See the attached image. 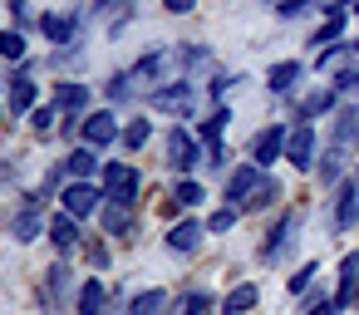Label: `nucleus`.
Instances as JSON below:
<instances>
[{
	"label": "nucleus",
	"instance_id": "f704fd0d",
	"mask_svg": "<svg viewBox=\"0 0 359 315\" xmlns=\"http://www.w3.org/2000/svg\"><path fill=\"white\" fill-rule=\"evenodd\" d=\"M148 138H153V119H128L118 143H123L128 153H138V148H148Z\"/></svg>",
	"mask_w": 359,
	"mask_h": 315
},
{
	"label": "nucleus",
	"instance_id": "37998d69",
	"mask_svg": "<svg viewBox=\"0 0 359 315\" xmlns=\"http://www.w3.org/2000/svg\"><path fill=\"white\" fill-rule=\"evenodd\" d=\"M300 315H339V310H334V300H325L320 290H310L305 305H300Z\"/></svg>",
	"mask_w": 359,
	"mask_h": 315
},
{
	"label": "nucleus",
	"instance_id": "4c0bfd02",
	"mask_svg": "<svg viewBox=\"0 0 359 315\" xmlns=\"http://www.w3.org/2000/svg\"><path fill=\"white\" fill-rule=\"evenodd\" d=\"M236 222H241V207H217V212L207 217V236H226Z\"/></svg>",
	"mask_w": 359,
	"mask_h": 315
},
{
	"label": "nucleus",
	"instance_id": "bb28decb",
	"mask_svg": "<svg viewBox=\"0 0 359 315\" xmlns=\"http://www.w3.org/2000/svg\"><path fill=\"white\" fill-rule=\"evenodd\" d=\"M349 65H359V55H354V45H330V50H320L315 55V74H339V69H349Z\"/></svg>",
	"mask_w": 359,
	"mask_h": 315
},
{
	"label": "nucleus",
	"instance_id": "de8ad7c7",
	"mask_svg": "<svg viewBox=\"0 0 359 315\" xmlns=\"http://www.w3.org/2000/svg\"><path fill=\"white\" fill-rule=\"evenodd\" d=\"M163 11H168V15H192L197 0H163Z\"/></svg>",
	"mask_w": 359,
	"mask_h": 315
},
{
	"label": "nucleus",
	"instance_id": "c03bdc74",
	"mask_svg": "<svg viewBox=\"0 0 359 315\" xmlns=\"http://www.w3.org/2000/svg\"><path fill=\"white\" fill-rule=\"evenodd\" d=\"M128 305H133V295H123V286H109V305H104V315H128Z\"/></svg>",
	"mask_w": 359,
	"mask_h": 315
},
{
	"label": "nucleus",
	"instance_id": "f3484780",
	"mask_svg": "<svg viewBox=\"0 0 359 315\" xmlns=\"http://www.w3.org/2000/svg\"><path fill=\"white\" fill-rule=\"evenodd\" d=\"M6 84H11V94H6V109H11V114H20V119H30V114L40 109V84H35L30 74H20V69H15Z\"/></svg>",
	"mask_w": 359,
	"mask_h": 315
},
{
	"label": "nucleus",
	"instance_id": "39448f33",
	"mask_svg": "<svg viewBox=\"0 0 359 315\" xmlns=\"http://www.w3.org/2000/svg\"><path fill=\"white\" fill-rule=\"evenodd\" d=\"M148 104H153V114L192 119V109H197V89H192V79H172V84H158V89L148 94Z\"/></svg>",
	"mask_w": 359,
	"mask_h": 315
},
{
	"label": "nucleus",
	"instance_id": "2f4dec72",
	"mask_svg": "<svg viewBox=\"0 0 359 315\" xmlns=\"http://www.w3.org/2000/svg\"><path fill=\"white\" fill-rule=\"evenodd\" d=\"M344 30H349V15H339V20H320V25L310 30V50H330V45H339Z\"/></svg>",
	"mask_w": 359,
	"mask_h": 315
},
{
	"label": "nucleus",
	"instance_id": "3c124183",
	"mask_svg": "<svg viewBox=\"0 0 359 315\" xmlns=\"http://www.w3.org/2000/svg\"><path fill=\"white\" fill-rule=\"evenodd\" d=\"M349 11H354V15H359V0H354V6H349Z\"/></svg>",
	"mask_w": 359,
	"mask_h": 315
},
{
	"label": "nucleus",
	"instance_id": "f257e3e1",
	"mask_svg": "<svg viewBox=\"0 0 359 315\" xmlns=\"http://www.w3.org/2000/svg\"><path fill=\"white\" fill-rule=\"evenodd\" d=\"M163 163H168L172 173L192 177V168H197V163H207V143H202L187 123H172V128H168V138H163Z\"/></svg>",
	"mask_w": 359,
	"mask_h": 315
},
{
	"label": "nucleus",
	"instance_id": "a211bd4d",
	"mask_svg": "<svg viewBox=\"0 0 359 315\" xmlns=\"http://www.w3.org/2000/svg\"><path fill=\"white\" fill-rule=\"evenodd\" d=\"M104 173V163H99V148H89V143H74L69 153H65V177L69 182H94Z\"/></svg>",
	"mask_w": 359,
	"mask_h": 315
},
{
	"label": "nucleus",
	"instance_id": "9d476101",
	"mask_svg": "<svg viewBox=\"0 0 359 315\" xmlns=\"http://www.w3.org/2000/svg\"><path fill=\"white\" fill-rule=\"evenodd\" d=\"M45 236H50V246L60 251V261H74V256H79V246H84V222H79V217H69V212H55Z\"/></svg>",
	"mask_w": 359,
	"mask_h": 315
},
{
	"label": "nucleus",
	"instance_id": "c756f323",
	"mask_svg": "<svg viewBox=\"0 0 359 315\" xmlns=\"http://www.w3.org/2000/svg\"><path fill=\"white\" fill-rule=\"evenodd\" d=\"M0 60H11L15 69L30 60V40H25V30H15V25H11V30H0Z\"/></svg>",
	"mask_w": 359,
	"mask_h": 315
},
{
	"label": "nucleus",
	"instance_id": "2eb2a0df",
	"mask_svg": "<svg viewBox=\"0 0 359 315\" xmlns=\"http://www.w3.org/2000/svg\"><path fill=\"white\" fill-rule=\"evenodd\" d=\"M339 104H344V99H339V94H334L330 84H315V89H310V94H305V99L295 104V119H300V123H315V119H334V114H339Z\"/></svg>",
	"mask_w": 359,
	"mask_h": 315
},
{
	"label": "nucleus",
	"instance_id": "1a4fd4ad",
	"mask_svg": "<svg viewBox=\"0 0 359 315\" xmlns=\"http://www.w3.org/2000/svg\"><path fill=\"white\" fill-rule=\"evenodd\" d=\"M99 207H104V187L99 182H65L60 187V212H69V217H99Z\"/></svg>",
	"mask_w": 359,
	"mask_h": 315
},
{
	"label": "nucleus",
	"instance_id": "72a5a7b5",
	"mask_svg": "<svg viewBox=\"0 0 359 315\" xmlns=\"http://www.w3.org/2000/svg\"><path fill=\"white\" fill-rule=\"evenodd\" d=\"M99 11H104V25H109V35H118V30L133 20V0H99Z\"/></svg>",
	"mask_w": 359,
	"mask_h": 315
},
{
	"label": "nucleus",
	"instance_id": "6e6552de",
	"mask_svg": "<svg viewBox=\"0 0 359 315\" xmlns=\"http://www.w3.org/2000/svg\"><path fill=\"white\" fill-rule=\"evenodd\" d=\"M266 177H271V173H261L251 158H246V163H236V168L226 173V182H222V207H241V202H246Z\"/></svg>",
	"mask_w": 359,
	"mask_h": 315
},
{
	"label": "nucleus",
	"instance_id": "f8f14e48",
	"mask_svg": "<svg viewBox=\"0 0 359 315\" xmlns=\"http://www.w3.org/2000/svg\"><path fill=\"white\" fill-rule=\"evenodd\" d=\"M202 241H207V222H202V217H192V212H187V217H177V222L168 227V251H172V256H197V251H202Z\"/></svg>",
	"mask_w": 359,
	"mask_h": 315
},
{
	"label": "nucleus",
	"instance_id": "a19ab883",
	"mask_svg": "<svg viewBox=\"0 0 359 315\" xmlns=\"http://www.w3.org/2000/svg\"><path fill=\"white\" fill-rule=\"evenodd\" d=\"M315 271H320V266H315V256H310L305 266H295V271H290V281H285V286H290V295H305V290L315 286Z\"/></svg>",
	"mask_w": 359,
	"mask_h": 315
},
{
	"label": "nucleus",
	"instance_id": "c9c22d12",
	"mask_svg": "<svg viewBox=\"0 0 359 315\" xmlns=\"http://www.w3.org/2000/svg\"><path fill=\"white\" fill-rule=\"evenodd\" d=\"M55 119H65V114H60L55 104H40V109L30 114V133H35V138H50V133H60V123H55Z\"/></svg>",
	"mask_w": 359,
	"mask_h": 315
},
{
	"label": "nucleus",
	"instance_id": "58836bf2",
	"mask_svg": "<svg viewBox=\"0 0 359 315\" xmlns=\"http://www.w3.org/2000/svg\"><path fill=\"white\" fill-rule=\"evenodd\" d=\"M50 69H55V74H69V69H84V50H79V45H69V50H55V60H50Z\"/></svg>",
	"mask_w": 359,
	"mask_h": 315
},
{
	"label": "nucleus",
	"instance_id": "20e7f679",
	"mask_svg": "<svg viewBox=\"0 0 359 315\" xmlns=\"http://www.w3.org/2000/svg\"><path fill=\"white\" fill-rule=\"evenodd\" d=\"M295 232H300V212L285 207V212L276 217V227H266V236H261V246H256V261L280 266V261L290 256V246H295Z\"/></svg>",
	"mask_w": 359,
	"mask_h": 315
},
{
	"label": "nucleus",
	"instance_id": "473e14b6",
	"mask_svg": "<svg viewBox=\"0 0 359 315\" xmlns=\"http://www.w3.org/2000/svg\"><path fill=\"white\" fill-rule=\"evenodd\" d=\"M128 315H168V290H163V286L138 290V295H133V305H128Z\"/></svg>",
	"mask_w": 359,
	"mask_h": 315
},
{
	"label": "nucleus",
	"instance_id": "603ef678",
	"mask_svg": "<svg viewBox=\"0 0 359 315\" xmlns=\"http://www.w3.org/2000/svg\"><path fill=\"white\" fill-rule=\"evenodd\" d=\"M0 119H6V104H0Z\"/></svg>",
	"mask_w": 359,
	"mask_h": 315
},
{
	"label": "nucleus",
	"instance_id": "79ce46f5",
	"mask_svg": "<svg viewBox=\"0 0 359 315\" xmlns=\"http://www.w3.org/2000/svg\"><path fill=\"white\" fill-rule=\"evenodd\" d=\"M6 6H11V15H15V30L40 25V15H35V6H30V0H6Z\"/></svg>",
	"mask_w": 359,
	"mask_h": 315
},
{
	"label": "nucleus",
	"instance_id": "cd10ccee",
	"mask_svg": "<svg viewBox=\"0 0 359 315\" xmlns=\"http://www.w3.org/2000/svg\"><path fill=\"white\" fill-rule=\"evenodd\" d=\"M172 202H177V212H197V207L207 202V187H202L197 177H177V182H172Z\"/></svg>",
	"mask_w": 359,
	"mask_h": 315
},
{
	"label": "nucleus",
	"instance_id": "aec40b11",
	"mask_svg": "<svg viewBox=\"0 0 359 315\" xmlns=\"http://www.w3.org/2000/svg\"><path fill=\"white\" fill-rule=\"evenodd\" d=\"M89 99H94V94H89V84H84V79H60V84H55V109H60V114L84 119V114H94V109H89Z\"/></svg>",
	"mask_w": 359,
	"mask_h": 315
},
{
	"label": "nucleus",
	"instance_id": "a878e982",
	"mask_svg": "<svg viewBox=\"0 0 359 315\" xmlns=\"http://www.w3.org/2000/svg\"><path fill=\"white\" fill-rule=\"evenodd\" d=\"M104 305H109V286H104L99 276L79 281V295H74V315H104Z\"/></svg>",
	"mask_w": 359,
	"mask_h": 315
},
{
	"label": "nucleus",
	"instance_id": "864d4df0",
	"mask_svg": "<svg viewBox=\"0 0 359 315\" xmlns=\"http://www.w3.org/2000/svg\"><path fill=\"white\" fill-rule=\"evenodd\" d=\"M354 55H359V40H354Z\"/></svg>",
	"mask_w": 359,
	"mask_h": 315
},
{
	"label": "nucleus",
	"instance_id": "7ed1b4c3",
	"mask_svg": "<svg viewBox=\"0 0 359 315\" xmlns=\"http://www.w3.org/2000/svg\"><path fill=\"white\" fill-rule=\"evenodd\" d=\"M74 295H79V286H74V266H69V261H55V266L45 271L35 300H40L50 315H65V310H74Z\"/></svg>",
	"mask_w": 359,
	"mask_h": 315
},
{
	"label": "nucleus",
	"instance_id": "dca6fc26",
	"mask_svg": "<svg viewBox=\"0 0 359 315\" xmlns=\"http://www.w3.org/2000/svg\"><path fill=\"white\" fill-rule=\"evenodd\" d=\"M55 50H69V45H79V15H60V11H45L40 15V25H35Z\"/></svg>",
	"mask_w": 359,
	"mask_h": 315
},
{
	"label": "nucleus",
	"instance_id": "7c9ffc66",
	"mask_svg": "<svg viewBox=\"0 0 359 315\" xmlns=\"http://www.w3.org/2000/svg\"><path fill=\"white\" fill-rule=\"evenodd\" d=\"M226 119H231V109H226V104H217V109H212L202 123H192V133H197V138L212 148V143H222V128H226Z\"/></svg>",
	"mask_w": 359,
	"mask_h": 315
},
{
	"label": "nucleus",
	"instance_id": "5701e85b",
	"mask_svg": "<svg viewBox=\"0 0 359 315\" xmlns=\"http://www.w3.org/2000/svg\"><path fill=\"white\" fill-rule=\"evenodd\" d=\"M349 173H354V163H349V153H344V148H325V153H320V163H315V177H320L325 187H339Z\"/></svg>",
	"mask_w": 359,
	"mask_h": 315
},
{
	"label": "nucleus",
	"instance_id": "a18cd8bd",
	"mask_svg": "<svg viewBox=\"0 0 359 315\" xmlns=\"http://www.w3.org/2000/svg\"><path fill=\"white\" fill-rule=\"evenodd\" d=\"M305 11H310V0H280V6H276V15H280V20H300Z\"/></svg>",
	"mask_w": 359,
	"mask_h": 315
},
{
	"label": "nucleus",
	"instance_id": "412c9836",
	"mask_svg": "<svg viewBox=\"0 0 359 315\" xmlns=\"http://www.w3.org/2000/svg\"><path fill=\"white\" fill-rule=\"evenodd\" d=\"M330 148H359V104H339V114L330 119Z\"/></svg>",
	"mask_w": 359,
	"mask_h": 315
},
{
	"label": "nucleus",
	"instance_id": "49530a36",
	"mask_svg": "<svg viewBox=\"0 0 359 315\" xmlns=\"http://www.w3.org/2000/svg\"><path fill=\"white\" fill-rule=\"evenodd\" d=\"M236 84H241V74H212V84H207V89H212V99H222V94H226V89H236Z\"/></svg>",
	"mask_w": 359,
	"mask_h": 315
},
{
	"label": "nucleus",
	"instance_id": "ddd939ff",
	"mask_svg": "<svg viewBox=\"0 0 359 315\" xmlns=\"http://www.w3.org/2000/svg\"><path fill=\"white\" fill-rule=\"evenodd\" d=\"M6 232L20 241V246H30V241H40L45 232H50V217L35 207V202H20L15 212H11V222H6Z\"/></svg>",
	"mask_w": 359,
	"mask_h": 315
},
{
	"label": "nucleus",
	"instance_id": "09e8293b",
	"mask_svg": "<svg viewBox=\"0 0 359 315\" xmlns=\"http://www.w3.org/2000/svg\"><path fill=\"white\" fill-rule=\"evenodd\" d=\"M349 104H359V74H354V94H349Z\"/></svg>",
	"mask_w": 359,
	"mask_h": 315
},
{
	"label": "nucleus",
	"instance_id": "423d86ee",
	"mask_svg": "<svg viewBox=\"0 0 359 315\" xmlns=\"http://www.w3.org/2000/svg\"><path fill=\"white\" fill-rule=\"evenodd\" d=\"M285 143H290V123H285V119H276L271 128H261V133L251 138V163H256L261 173H271V168L285 158Z\"/></svg>",
	"mask_w": 359,
	"mask_h": 315
},
{
	"label": "nucleus",
	"instance_id": "393cba45",
	"mask_svg": "<svg viewBox=\"0 0 359 315\" xmlns=\"http://www.w3.org/2000/svg\"><path fill=\"white\" fill-rule=\"evenodd\" d=\"M295 79H305V65H300V60H276L271 74H266V89H271L276 99H285V94L295 89Z\"/></svg>",
	"mask_w": 359,
	"mask_h": 315
},
{
	"label": "nucleus",
	"instance_id": "0eeeda50",
	"mask_svg": "<svg viewBox=\"0 0 359 315\" xmlns=\"http://www.w3.org/2000/svg\"><path fill=\"white\" fill-rule=\"evenodd\" d=\"M320 138H315V123H290V143H285V163L295 168V173H315V163H320Z\"/></svg>",
	"mask_w": 359,
	"mask_h": 315
},
{
	"label": "nucleus",
	"instance_id": "8fccbe9b",
	"mask_svg": "<svg viewBox=\"0 0 359 315\" xmlns=\"http://www.w3.org/2000/svg\"><path fill=\"white\" fill-rule=\"evenodd\" d=\"M354 182H359V158H354Z\"/></svg>",
	"mask_w": 359,
	"mask_h": 315
},
{
	"label": "nucleus",
	"instance_id": "4be33fe9",
	"mask_svg": "<svg viewBox=\"0 0 359 315\" xmlns=\"http://www.w3.org/2000/svg\"><path fill=\"white\" fill-rule=\"evenodd\" d=\"M256 305H261V286H256V281H236V286L217 300L222 315H251Z\"/></svg>",
	"mask_w": 359,
	"mask_h": 315
},
{
	"label": "nucleus",
	"instance_id": "c85d7f7f",
	"mask_svg": "<svg viewBox=\"0 0 359 315\" xmlns=\"http://www.w3.org/2000/svg\"><path fill=\"white\" fill-rule=\"evenodd\" d=\"M280 197H285V187H280L276 177H266V182H261V187H256V192H251V197L241 202V217H246V212H271V207H276Z\"/></svg>",
	"mask_w": 359,
	"mask_h": 315
},
{
	"label": "nucleus",
	"instance_id": "6ab92c4d",
	"mask_svg": "<svg viewBox=\"0 0 359 315\" xmlns=\"http://www.w3.org/2000/svg\"><path fill=\"white\" fill-rule=\"evenodd\" d=\"M99 232H104L109 241H128V236L138 232V217H133V207L104 202V207H99Z\"/></svg>",
	"mask_w": 359,
	"mask_h": 315
},
{
	"label": "nucleus",
	"instance_id": "9b49d317",
	"mask_svg": "<svg viewBox=\"0 0 359 315\" xmlns=\"http://www.w3.org/2000/svg\"><path fill=\"white\" fill-rule=\"evenodd\" d=\"M118 138H123V123H118L114 109H94V114H84V133H79V143H89V148H114Z\"/></svg>",
	"mask_w": 359,
	"mask_h": 315
},
{
	"label": "nucleus",
	"instance_id": "f03ea898",
	"mask_svg": "<svg viewBox=\"0 0 359 315\" xmlns=\"http://www.w3.org/2000/svg\"><path fill=\"white\" fill-rule=\"evenodd\" d=\"M99 187H104V202H118V207H138V202H143V177H138V168H128L123 158H109V163H104Z\"/></svg>",
	"mask_w": 359,
	"mask_h": 315
},
{
	"label": "nucleus",
	"instance_id": "4468645a",
	"mask_svg": "<svg viewBox=\"0 0 359 315\" xmlns=\"http://www.w3.org/2000/svg\"><path fill=\"white\" fill-rule=\"evenodd\" d=\"M330 222H334V232L344 236V232H354L359 227V182H354V173L334 187V207H330Z\"/></svg>",
	"mask_w": 359,
	"mask_h": 315
},
{
	"label": "nucleus",
	"instance_id": "ea45409f",
	"mask_svg": "<svg viewBox=\"0 0 359 315\" xmlns=\"http://www.w3.org/2000/svg\"><path fill=\"white\" fill-rule=\"evenodd\" d=\"M79 256H84L89 266H99V271H104V266H109V241H104V236H84Z\"/></svg>",
	"mask_w": 359,
	"mask_h": 315
},
{
	"label": "nucleus",
	"instance_id": "e433bc0d",
	"mask_svg": "<svg viewBox=\"0 0 359 315\" xmlns=\"http://www.w3.org/2000/svg\"><path fill=\"white\" fill-rule=\"evenodd\" d=\"M212 305H217V300H212V290H202V286H197V290H187V295L177 300V310H172V315H207Z\"/></svg>",
	"mask_w": 359,
	"mask_h": 315
},
{
	"label": "nucleus",
	"instance_id": "b1692460",
	"mask_svg": "<svg viewBox=\"0 0 359 315\" xmlns=\"http://www.w3.org/2000/svg\"><path fill=\"white\" fill-rule=\"evenodd\" d=\"M104 99H109V109L133 104V99H138V74H133V69H114V74L104 79Z\"/></svg>",
	"mask_w": 359,
	"mask_h": 315
}]
</instances>
